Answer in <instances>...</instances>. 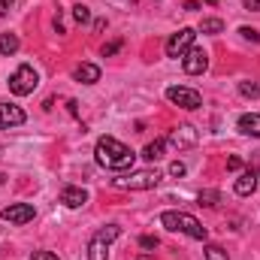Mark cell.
Masks as SVG:
<instances>
[{
	"instance_id": "cell-1",
	"label": "cell",
	"mask_w": 260,
	"mask_h": 260,
	"mask_svg": "<svg viewBox=\"0 0 260 260\" xmlns=\"http://www.w3.org/2000/svg\"><path fill=\"white\" fill-rule=\"evenodd\" d=\"M94 157H97V164L100 167H106V170H133V160H136V154H133V148H127L121 139H115V136H100L97 139V148H94Z\"/></svg>"
},
{
	"instance_id": "cell-2",
	"label": "cell",
	"mask_w": 260,
	"mask_h": 260,
	"mask_svg": "<svg viewBox=\"0 0 260 260\" xmlns=\"http://www.w3.org/2000/svg\"><path fill=\"white\" fill-rule=\"evenodd\" d=\"M160 224H164L167 230H173V233L191 236L197 242H206V239H209V230L197 221L194 215H188V212H164V215H160Z\"/></svg>"
},
{
	"instance_id": "cell-3",
	"label": "cell",
	"mask_w": 260,
	"mask_h": 260,
	"mask_svg": "<svg viewBox=\"0 0 260 260\" xmlns=\"http://www.w3.org/2000/svg\"><path fill=\"white\" fill-rule=\"evenodd\" d=\"M160 179H164V176H160L157 170H130L124 176L112 179V185L121 188V191H151V188L160 185Z\"/></svg>"
},
{
	"instance_id": "cell-4",
	"label": "cell",
	"mask_w": 260,
	"mask_h": 260,
	"mask_svg": "<svg viewBox=\"0 0 260 260\" xmlns=\"http://www.w3.org/2000/svg\"><path fill=\"white\" fill-rule=\"evenodd\" d=\"M37 85H40V73H37L30 64H21L12 76H9V91H12L15 97H27V94H34Z\"/></svg>"
},
{
	"instance_id": "cell-5",
	"label": "cell",
	"mask_w": 260,
	"mask_h": 260,
	"mask_svg": "<svg viewBox=\"0 0 260 260\" xmlns=\"http://www.w3.org/2000/svg\"><path fill=\"white\" fill-rule=\"evenodd\" d=\"M167 100L182 106V109H200L203 106V94L197 88H185V85H170L167 88Z\"/></svg>"
},
{
	"instance_id": "cell-6",
	"label": "cell",
	"mask_w": 260,
	"mask_h": 260,
	"mask_svg": "<svg viewBox=\"0 0 260 260\" xmlns=\"http://www.w3.org/2000/svg\"><path fill=\"white\" fill-rule=\"evenodd\" d=\"M194 37H197L194 27H182L179 34H173V37L167 40V55H170V58H185V52L194 49Z\"/></svg>"
},
{
	"instance_id": "cell-7",
	"label": "cell",
	"mask_w": 260,
	"mask_h": 260,
	"mask_svg": "<svg viewBox=\"0 0 260 260\" xmlns=\"http://www.w3.org/2000/svg\"><path fill=\"white\" fill-rule=\"evenodd\" d=\"M34 215H37V209L30 203H9L0 212V218L9 221V224H27V221H34Z\"/></svg>"
},
{
	"instance_id": "cell-8",
	"label": "cell",
	"mask_w": 260,
	"mask_h": 260,
	"mask_svg": "<svg viewBox=\"0 0 260 260\" xmlns=\"http://www.w3.org/2000/svg\"><path fill=\"white\" fill-rule=\"evenodd\" d=\"M182 67H185L188 76H200V73H206V67H209V55H206L203 49H191V52H185Z\"/></svg>"
},
{
	"instance_id": "cell-9",
	"label": "cell",
	"mask_w": 260,
	"mask_h": 260,
	"mask_svg": "<svg viewBox=\"0 0 260 260\" xmlns=\"http://www.w3.org/2000/svg\"><path fill=\"white\" fill-rule=\"evenodd\" d=\"M24 109L21 106H15V103H0V130L6 127H18V124H24Z\"/></svg>"
},
{
	"instance_id": "cell-10",
	"label": "cell",
	"mask_w": 260,
	"mask_h": 260,
	"mask_svg": "<svg viewBox=\"0 0 260 260\" xmlns=\"http://www.w3.org/2000/svg\"><path fill=\"white\" fill-rule=\"evenodd\" d=\"M167 142H170V145H176V148H191V145H197V130L191 127V124H185V127L173 130Z\"/></svg>"
},
{
	"instance_id": "cell-11",
	"label": "cell",
	"mask_w": 260,
	"mask_h": 260,
	"mask_svg": "<svg viewBox=\"0 0 260 260\" xmlns=\"http://www.w3.org/2000/svg\"><path fill=\"white\" fill-rule=\"evenodd\" d=\"M61 203H64L67 209H79V206L88 203V191L85 188H76V185H67L64 191H61Z\"/></svg>"
},
{
	"instance_id": "cell-12",
	"label": "cell",
	"mask_w": 260,
	"mask_h": 260,
	"mask_svg": "<svg viewBox=\"0 0 260 260\" xmlns=\"http://www.w3.org/2000/svg\"><path fill=\"white\" fill-rule=\"evenodd\" d=\"M257 188V170H245L239 179H236V194L239 197H251Z\"/></svg>"
},
{
	"instance_id": "cell-13",
	"label": "cell",
	"mask_w": 260,
	"mask_h": 260,
	"mask_svg": "<svg viewBox=\"0 0 260 260\" xmlns=\"http://www.w3.org/2000/svg\"><path fill=\"white\" fill-rule=\"evenodd\" d=\"M73 76H76V82H82V85H94V82H100V67L97 64H79L73 70Z\"/></svg>"
},
{
	"instance_id": "cell-14",
	"label": "cell",
	"mask_w": 260,
	"mask_h": 260,
	"mask_svg": "<svg viewBox=\"0 0 260 260\" xmlns=\"http://www.w3.org/2000/svg\"><path fill=\"white\" fill-rule=\"evenodd\" d=\"M236 127H239V133H245V136H260V112H248V115H242Z\"/></svg>"
},
{
	"instance_id": "cell-15",
	"label": "cell",
	"mask_w": 260,
	"mask_h": 260,
	"mask_svg": "<svg viewBox=\"0 0 260 260\" xmlns=\"http://www.w3.org/2000/svg\"><path fill=\"white\" fill-rule=\"evenodd\" d=\"M88 260H109V242L94 236L91 245H88Z\"/></svg>"
},
{
	"instance_id": "cell-16",
	"label": "cell",
	"mask_w": 260,
	"mask_h": 260,
	"mask_svg": "<svg viewBox=\"0 0 260 260\" xmlns=\"http://www.w3.org/2000/svg\"><path fill=\"white\" fill-rule=\"evenodd\" d=\"M164 148H167V139H154V142H148L142 148V157L145 160H160L164 157Z\"/></svg>"
},
{
	"instance_id": "cell-17",
	"label": "cell",
	"mask_w": 260,
	"mask_h": 260,
	"mask_svg": "<svg viewBox=\"0 0 260 260\" xmlns=\"http://www.w3.org/2000/svg\"><path fill=\"white\" fill-rule=\"evenodd\" d=\"M18 37L15 34H0V55H15L18 52Z\"/></svg>"
},
{
	"instance_id": "cell-18",
	"label": "cell",
	"mask_w": 260,
	"mask_h": 260,
	"mask_svg": "<svg viewBox=\"0 0 260 260\" xmlns=\"http://www.w3.org/2000/svg\"><path fill=\"white\" fill-rule=\"evenodd\" d=\"M200 206H206V209H212V206H218L221 203V194L218 191H212V188H206V191H200Z\"/></svg>"
},
{
	"instance_id": "cell-19",
	"label": "cell",
	"mask_w": 260,
	"mask_h": 260,
	"mask_svg": "<svg viewBox=\"0 0 260 260\" xmlns=\"http://www.w3.org/2000/svg\"><path fill=\"white\" fill-rule=\"evenodd\" d=\"M200 30H203V34H221V30H224V21H221V18H203V21H200Z\"/></svg>"
},
{
	"instance_id": "cell-20",
	"label": "cell",
	"mask_w": 260,
	"mask_h": 260,
	"mask_svg": "<svg viewBox=\"0 0 260 260\" xmlns=\"http://www.w3.org/2000/svg\"><path fill=\"white\" fill-rule=\"evenodd\" d=\"M118 233H121V230H118L115 224H106V227H103V230H97L94 236H97V239H103V242H115V239H118Z\"/></svg>"
},
{
	"instance_id": "cell-21",
	"label": "cell",
	"mask_w": 260,
	"mask_h": 260,
	"mask_svg": "<svg viewBox=\"0 0 260 260\" xmlns=\"http://www.w3.org/2000/svg\"><path fill=\"white\" fill-rule=\"evenodd\" d=\"M239 94H242V97H251V100H254V97L260 94L257 82H239Z\"/></svg>"
},
{
	"instance_id": "cell-22",
	"label": "cell",
	"mask_w": 260,
	"mask_h": 260,
	"mask_svg": "<svg viewBox=\"0 0 260 260\" xmlns=\"http://www.w3.org/2000/svg\"><path fill=\"white\" fill-rule=\"evenodd\" d=\"M206 260H230L221 245H206Z\"/></svg>"
},
{
	"instance_id": "cell-23",
	"label": "cell",
	"mask_w": 260,
	"mask_h": 260,
	"mask_svg": "<svg viewBox=\"0 0 260 260\" xmlns=\"http://www.w3.org/2000/svg\"><path fill=\"white\" fill-rule=\"evenodd\" d=\"M73 18H76L79 24H85V21H91V9L79 3V6H73Z\"/></svg>"
},
{
	"instance_id": "cell-24",
	"label": "cell",
	"mask_w": 260,
	"mask_h": 260,
	"mask_svg": "<svg viewBox=\"0 0 260 260\" xmlns=\"http://www.w3.org/2000/svg\"><path fill=\"white\" fill-rule=\"evenodd\" d=\"M239 34H242V40H248V43H260V30H254V27H239Z\"/></svg>"
},
{
	"instance_id": "cell-25",
	"label": "cell",
	"mask_w": 260,
	"mask_h": 260,
	"mask_svg": "<svg viewBox=\"0 0 260 260\" xmlns=\"http://www.w3.org/2000/svg\"><path fill=\"white\" fill-rule=\"evenodd\" d=\"M118 49H121V40H112V43H106V46H103V58H112Z\"/></svg>"
},
{
	"instance_id": "cell-26",
	"label": "cell",
	"mask_w": 260,
	"mask_h": 260,
	"mask_svg": "<svg viewBox=\"0 0 260 260\" xmlns=\"http://www.w3.org/2000/svg\"><path fill=\"white\" fill-rule=\"evenodd\" d=\"M139 245H142L145 251H151V248H157L160 242H157V236H139Z\"/></svg>"
},
{
	"instance_id": "cell-27",
	"label": "cell",
	"mask_w": 260,
	"mask_h": 260,
	"mask_svg": "<svg viewBox=\"0 0 260 260\" xmlns=\"http://www.w3.org/2000/svg\"><path fill=\"white\" fill-rule=\"evenodd\" d=\"M188 170H185V164L182 160H176V164H170V176H176V179H182Z\"/></svg>"
},
{
	"instance_id": "cell-28",
	"label": "cell",
	"mask_w": 260,
	"mask_h": 260,
	"mask_svg": "<svg viewBox=\"0 0 260 260\" xmlns=\"http://www.w3.org/2000/svg\"><path fill=\"white\" fill-rule=\"evenodd\" d=\"M30 260H61V257H58V254H52V251H34Z\"/></svg>"
},
{
	"instance_id": "cell-29",
	"label": "cell",
	"mask_w": 260,
	"mask_h": 260,
	"mask_svg": "<svg viewBox=\"0 0 260 260\" xmlns=\"http://www.w3.org/2000/svg\"><path fill=\"white\" fill-rule=\"evenodd\" d=\"M227 170H242V157H230L227 160Z\"/></svg>"
},
{
	"instance_id": "cell-30",
	"label": "cell",
	"mask_w": 260,
	"mask_h": 260,
	"mask_svg": "<svg viewBox=\"0 0 260 260\" xmlns=\"http://www.w3.org/2000/svg\"><path fill=\"white\" fill-rule=\"evenodd\" d=\"M245 9L248 12H260V0H245Z\"/></svg>"
},
{
	"instance_id": "cell-31",
	"label": "cell",
	"mask_w": 260,
	"mask_h": 260,
	"mask_svg": "<svg viewBox=\"0 0 260 260\" xmlns=\"http://www.w3.org/2000/svg\"><path fill=\"white\" fill-rule=\"evenodd\" d=\"M12 3H15V0H0V15H6V12L12 9Z\"/></svg>"
},
{
	"instance_id": "cell-32",
	"label": "cell",
	"mask_w": 260,
	"mask_h": 260,
	"mask_svg": "<svg viewBox=\"0 0 260 260\" xmlns=\"http://www.w3.org/2000/svg\"><path fill=\"white\" fill-rule=\"evenodd\" d=\"M185 9H188V12H194V9H200V3H197V0H188V3H185Z\"/></svg>"
}]
</instances>
